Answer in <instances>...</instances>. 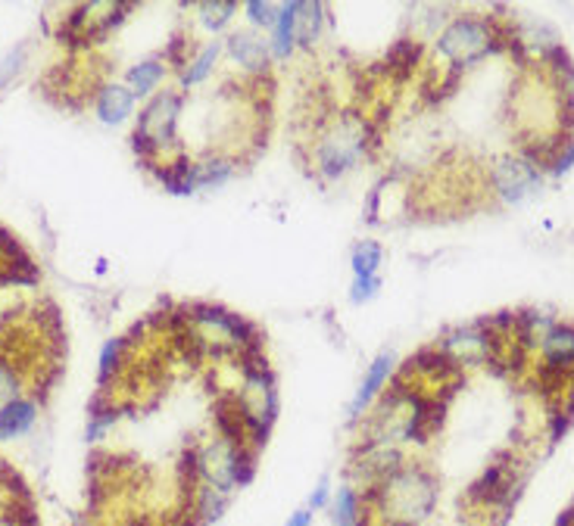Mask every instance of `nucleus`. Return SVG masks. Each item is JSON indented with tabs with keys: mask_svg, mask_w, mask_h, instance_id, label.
I'll use <instances>...</instances> for the list:
<instances>
[{
	"mask_svg": "<svg viewBox=\"0 0 574 526\" xmlns=\"http://www.w3.org/2000/svg\"><path fill=\"white\" fill-rule=\"evenodd\" d=\"M388 526H421L437 505V479L425 468L399 464L372 489Z\"/></svg>",
	"mask_w": 574,
	"mask_h": 526,
	"instance_id": "f257e3e1",
	"label": "nucleus"
},
{
	"mask_svg": "<svg viewBox=\"0 0 574 526\" xmlns=\"http://www.w3.org/2000/svg\"><path fill=\"white\" fill-rule=\"evenodd\" d=\"M509 44L512 35L500 32L494 22L487 19H456L452 26L437 37V53L443 59H450L456 68L478 63L481 57H487L494 47L500 44Z\"/></svg>",
	"mask_w": 574,
	"mask_h": 526,
	"instance_id": "f03ea898",
	"label": "nucleus"
},
{
	"mask_svg": "<svg viewBox=\"0 0 574 526\" xmlns=\"http://www.w3.org/2000/svg\"><path fill=\"white\" fill-rule=\"evenodd\" d=\"M234 402H238V411H240V417H244L247 437L253 442H262V437H266L269 424L275 421V411H278L275 384H271L266 364H256V368L247 371L240 395Z\"/></svg>",
	"mask_w": 574,
	"mask_h": 526,
	"instance_id": "7ed1b4c3",
	"label": "nucleus"
},
{
	"mask_svg": "<svg viewBox=\"0 0 574 526\" xmlns=\"http://www.w3.org/2000/svg\"><path fill=\"white\" fill-rule=\"evenodd\" d=\"M366 147V125L359 119H344L319 147V165L328 178H337L346 169L356 165V159Z\"/></svg>",
	"mask_w": 574,
	"mask_h": 526,
	"instance_id": "20e7f679",
	"label": "nucleus"
},
{
	"mask_svg": "<svg viewBox=\"0 0 574 526\" xmlns=\"http://www.w3.org/2000/svg\"><path fill=\"white\" fill-rule=\"evenodd\" d=\"M181 112V97L178 94H160L154 103L144 110L134 132V150L147 153V150H160L175 137V121Z\"/></svg>",
	"mask_w": 574,
	"mask_h": 526,
	"instance_id": "39448f33",
	"label": "nucleus"
},
{
	"mask_svg": "<svg viewBox=\"0 0 574 526\" xmlns=\"http://www.w3.org/2000/svg\"><path fill=\"white\" fill-rule=\"evenodd\" d=\"M494 184L505 203H521L540 190V172L525 159H503L494 172Z\"/></svg>",
	"mask_w": 574,
	"mask_h": 526,
	"instance_id": "423d86ee",
	"label": "nucleus"
},
{
	"mask_svg": "<svg viewBox=\"0 0 574 526\" xmlns=\"http://www.w3.org/2000/svg\"><path fill=\"white\" fill-rule=\"evenodd\" d=\"M543 355H547V364H553V368L571 371V364H574V327L571 324H553L549 337L543 340Z\"/></svg>",
	"mask_w": 574,
	"mask_h": 526,
	"instance_id": "0eeeda50",
	"label": "nucleus"
},
{
	"mask_svg": "<svg viewBox=\"0 0 574 526\" xmlns=\"http://www.w3.org/2000/svg\"><path fill=\"white\" fill-rule=\"evenodd\" d=\"M390 368H394V355H390V352H384V355L375 358V364L368 368L366 380H362V386H359V393H356V399H353V405H350V417H359V411L366 408L368 402H372V395L381 390L384 384H388Z\"/></svg>",
	"mask_w": 574,
	"mask_h": 526,
	"instance_id": "6e6552de",
	"label": "nucleus"
},
{
	"mask_svg": "<svg viewBox=\"0 0 574 526\" xmlns=\"http://www.w3.org/2000/svg\"><path fill=\"white\" fill-rule=\"evenodd\" d=\"M134 110V94L132 88H119V85H107L97 97V112L107 125H119L125 116H132Z\"/></svg>",
	"mask_w": 574,
	"mask_h": 526,
	"instance_id": "1a4fd4ad",
	"label": "nucleus"
},
{
	"mask_svg": "<svg viewBox=\"0 0 574 526\" xmlns=\"http://www.w3.org/2000/svg\"><path fill=\"white\" fill-rule=\"evenodd\" d=\"M35 402L28 399H13L10 405L0 408V439H13L19 433H26L35 424Z\"/></svg>",
	"mask_w": 574,
	"mask_h": 526,
	"instance_id": "9d476101",
	"label": "nucleus"
},
{
	"mask_svg": "<svg viewBox=\"0 0 574 526\" xmlns=\"http://www.w3.org/2000/svg\"><path fill=\"white\" fill-rule=\"evenodd\" d=\"M229 50H231L234 63L244 66V68H253V72L266 68V63H269L266 44L256 41L253 35H231V37H229Z\"/></svg>",
	"mask_w": 574,
	"mask_h": 526,
	"instance_id": "9b49d317",
	"label": "nucleus"
},
{
	"mask_svg": "<svg viewBox=\"0 0 574 526\" xmlns=\"http://www.w3.org/2000/svg\"><path fill=\"white\" fill-rule=\"evenodd\" d=\"M553 331V321L540 311H521L516 315V337L521 340V346H543V340Z\"/></svg>",
	"mask_w": 574,
	"mask_h": 526,
	"instance_id": "f8f14e48",
	"label": "nucleus"
},
{
	"mask_svg": "<svg viewBox=\"0 0 574 526\" xmlns=\"http://www.w3.org/2000/svg\"><path fill=\"white\" fill-rule=\"evenodd\" d=\"M331 521L335 526H362V501L356 489H350V486L337 489L335 501H331Z\"/></svg>",
	"mask_w": 574,
	"mask_h": 526,
	"instance_id": "ddd939ff",
	"label": "nucleus"
},
{
	"mask_svg": "<svg viewBox=\"0 0 574 526\" xmlns=\"http://www.w3.org/2000/svg\"><path fill=\"white\" fill-rule=\"evenodd\" d=\"M297 13L300 4H284L278 10V22H275V53L278 57H287L297 44Z\"/></svg>",
	"mask_w": 574,
	"mask_h": 526,
	"instance_id": "4468645a",
	"label": "nucleus"
},
{
	"mask_svg": "<svg viewBox=\"0 0 574 526\" xmlns=\"http://www.w3.org/2000/svg\"><path fill=\"white\" fill-rule=\"evenodd\" d=\"M163 59H144L141 66H134L128 72V85H132V94H150L156 85L163 81Z\"/></svg>",
	"mask_w": 574,
	"mask_h": 526,
	"instance_id": "2eb2a0df",
	"label": "nucleus"
},
{
	"mask_svg": "<svg viewBox=\"0 0 574 526\" xmlns=\"http://www.w3.org/2000/svg\"><path fill=\"white\" fill-rule=\"evenodd\" d=\"M319 26H322V6L319 4H300L297 41L300 44H313V37L319 35Z\"/></svg>",
	"mask_w": 574,
	"mask_h": 526,
	"instance_id": "dca6fc26",
	"label": "nucleus"
},
{
	"mask_svg": "<svg viewBox=\"0 0 574 526\" xmlns=\"http://www.w3.org/2000/svg\"><path fill=\"white\" fill-rule=\"evenodd\" d=\"M377 265H381V247L377 243H362L353 253V271L356 278H377Z\"/></svg>",
	"mask_w": 574,
	"mask_h": 526,
	"instance_id": "f3484780",
	"label": "nucleus"
},
{
	"mask_svg": "<svg viewBox=\"0 0 574 526\" xmlns=\"http://www.w3.org/2000/svg\"><path fill=\"white\" fill-rule=\"evenodd\" d=\"M218 53H222V44H218V41L207 44V47H203V53L197 57V63H194V66L185 72V85H200V81L207 79L209 72H213V66H216Z\"/></svg>",
	"mask_w": 574,
	"mask_h": 526,
	"instance_id": "a211bd4d",
	"label": "nucleus"
},
{
	"mask_svg": "<svg viewBox=\"0 0 574 526\" xmlns=\"http://www.w3.org/2000/svg\"><path fill=\"white\" fill-rule=\"evenodd\" d=\"M194 174H197V187H218L222 181H229L231 165L229 163H207V165H194Z\"/></svg>",
	"mask_w": 574,
	"mask_h": 526,
	"instance_id": "6ab92c4d",
	"label": "nucleus"
},
{
	"mask_svg": "<svg viewBox=\"0 0 574 526\" xmlns=\"http://www.w3.org/2000/svg\"><path fill=\"white\" fill-rule=\"evenodd\" d=\"M200 13H203V22H207L209 28H222L225 22L238 13V4H231V0H222V4H203Z\"/></svg>",
	"mask_w": 574,
	"mask_h": 526,
	"instance_id": "aec40b11",
	"label": "nucleus"
},
{
	"mask_svg": "<svg viewBox=\"0 0 574 526\" xmlns=\"http://www.w3.org/2000/svg\"><path fill=\"white\" fill-rule=\"evenodd\" d=\"M119 355H122V340H112L103 346V352H101V377L103 380L110 377V371L119 368Z\"/></svg>",
	"mask_w": 574,
	"mask_h": 526,
	"instance_id": "412c9836",
	"label": "nucleus"
},
{
	"mask_svg": "<svg viewBox=\"0 0 574 526\" xmlns=\"http://www.w3.org/2000/svg\"><path fill=\"white\" fill-rule=\"evenodd\" d=\"M247 13H250V19L256 22V26H266V28H275V22H278V16H275V6L271 4H260V0H253V4H247Z\"/></svg>",
	"mask_w": 574,
	"mask_h": 526,
	"instance_id": "4be33fe9",
	"label": "nucleus"
},
{
	"mask_svg": "<svg viewBox=\"0 0 574 526\" xmlns=\"http://www.w3.org/2000/svg\"><path fill=\"white\" fill-rule=\"evenodd\" d=\"M381 287V280L377 278H356V284H353V302H366L375 296V289Z\"/></svg>",
	"mask_w": 574,
	"mask_h": 526,
	"instance_id": "5701e85b",
	"label": "nucleus"
},
{
	"mask_svg": "<svg viewBox=\"0 0 574 526\" xmlns=\"http://www.w3.org/2000/svg\"><path fill=\"white\" fill-rule=\"evenodd\" d=\"M328 505V483H319V489H315V495L309 499V508L313 510H319Z\"/></svg>",
	"mask_w": 574,
	"mask_h": 526,
	"instance_id": "b1692460",
	"label": "nucleus"
}]
</instances>
